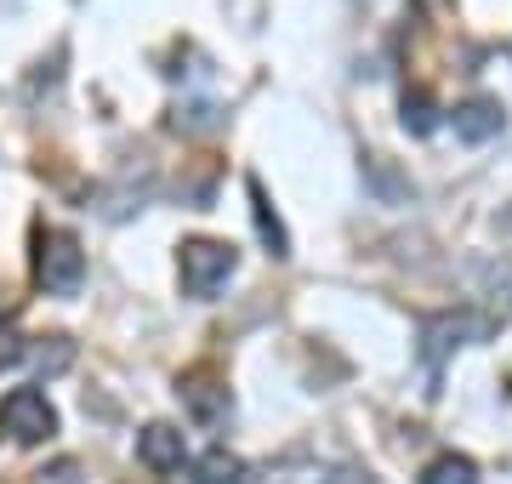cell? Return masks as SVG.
<instances>
[{"mask_svg":"<svg viewBox=\"0 0 512 484\" xmlns=\"http://www.w3.org/2000/svg\"><path fill=\"white\" fill-rule=\"evenodd\" d=\"M35 280L52 297L80 291V280H86V251H80V240H74L69 228H40L35 234Z\"/></svg>","mask_w":512,"mask_h":484,"instance_id":"6da1fadb","label":"cell"},{"mask_svg":"<svg viewBox=\"0 0 512 484\" xmlns=\"http://www.w3.org/2000/svg\"><path fill=\"white\" fill-rule=\"evenodd\" d=\"M0 433L18 439V445H40L46 433H57V410L46 405L40 388H12L0 399Z\"/></svg>","mask_w":512,"mask_h":484,"instance_id":"7a4b0ae2","label":"cell"},{"mask_svg":"<svg viewBox=\"0 0 512 484\" xmlns=\"http://www.w3.org/2000/svg\"><path fill=\"white\" fill-rule=\"evenodd\" d=\"M228 274H234V245H222V240H188L183 245V291L188 297H211Z\"/></svg>","mask_w":512,"mask_h":484,"instance_id":"3957f363","label":"cell"},{"mask_svg":"<svg viewBox=\"0 0 512 484\" xmlns=\"http://www.w3.org/2000/svg\"><path fill=\"white\" fill-rule=\"evenodd\" d=\"M467 336H484V319L473 314H439L421 325V354H427V365H444V354L450 348H461Z\"/></svg>","mask_w":512,"mask_h":484,"instance_id":"277c9868","label":"cell"},{"mask_svg":"<svg viewBox=\"0 0 512 484\" xmlns=\"http://www.w3.org/2000/svg\"><path fill=\"white\" fill-rule=\"evenodd\" d=\"M137 456H143V467H154V473H177V467H183V433L154 422V428L137 433Z\"/></svg>","mask_w":512,"mask_h":484,"instance_id":"5b68a950","label":"cell"},{"mask_svg":"<svg viewBox=\"0 0 512 484\" xmlns=\"http://www.w3.org/2000/svg\"><path fill=\"white\" fill-rule=\"evenodd\" d=\"M495 131H501V109H495L490 97H473V103L456 109V137L461 143H490Z\"/></svg>","mask_w":512,"mask_h":484,"instance_id":"8992f818","label":"cell"},{"mask_svg":"<svg viewBox=\"0 0 512 484\" xmlns=\"http://www.w3.org/2000/svg\"><path fill=\"white\" fill-rule=\"evenodd\" d=\"M183 405L194 410V416H200V422H217L222 410H228V388H217V382H211V376H183Z\"/></svg>","mask_w":512,"mask_h":484,"instance_id":"52a82bcc","label":"cell"},{"mask_svg":"<svg viewBox=\"0 0 512 484\" xmlns=\"http://www.w3.org/2000/svg\"><path fill=\"white\" fill-rule=\"evenodd\" d=\"M251 205H256V228H262L268 251H274V257H291V240H285V228H279L274 205H268V194H262V183H256V177H251Z\"/></svg>","mask_w":512,"mask_h":484,"instance_id":"ba28073f","label":"cell"},{"mask_svg":"<svg viewBox=\"0 0 512 484\" xmlns=\"http://www.w3.org/2000/svg\"><path fill=\"white\" fill-rule=\"evenodd\" d=\"M239 479H245V462H239L234 450H222V445L194 467V484H239Z\"/></svg>","mask_w":512,"mask_h":484,"instance_id":"9c48e42d","label":"cell"},{"mask_svg":"<svg viewBox=\"0 0 512 484\" xmlns=\"http://www.w3.org/2000/svg\"><path fill=\"white\" fill-rule=\"evenodd\" d=\"M421 484H478V467L450 450V456H439V462L421 467Z\"/></svg>","mask_w":512,"mask_h":484,"instance_id":"30bf717a","label":"cell"},{"mask_svg":"<svg viewBox=\"0 0 512 484\" xmlns=\"http://www.w3.org/2000/svg\"><path fill=\"white\" fill-rule=\"evenodd\" d=\"M69 359H74V342L69 336H46L35 348V371L40 376H57V371H69Z\"/></svg>","mask_w":512,"mask_h":484,"instance_id":"8fae6325","label":"cell"},{"mask_svg":"<svg viewBox=\"0 0 512 484\" xmlns=\"http://www.w3.org/2000/svg\"><path fill=\"white\" fill-rule=\"evenodd\" d=\"M404 126L416 131V137H427V131L439 126V120H433V103H427V97H404Z\"/></svg>","mask_w":512,"mask_h":484,"instance_id":"7c38bea8","label":"cell"},{"mask_svg":"<svg viewBox=\"0 0 512 484\" xmlns=\"http://www.w3.org/2000/svg\"><path fill=\"white\" fill-rule=\"evenodd\" d=\"M23 354H29V348H23L18 325H0V371H6V365H18Z\"/></svg>","mask_w":512,"mask_h":484,"instance_id":"4fadbf2b","label":"cell"},{"mask_svg":"<svg viewBox=\"0 0 512 484\" xmlns=\"http://www.w3.org/2000/svg\"><path fill=\"white\" fill-rule=\"evenodd\" d=\"M35 484H80V467L57 462V467H46V473H35Z\"/></svg>","mask_w":512,"mask_h":484,"instance_id":"5bb4252c","label":"cell"}]
</instances>
